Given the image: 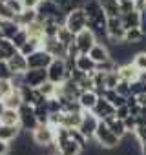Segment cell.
<instances>
[{
    "instance_id": "16",
    "label": "cell",
    "mask_w": 146,
    "mask_h": 155,
    "mask_svg": "<svg viewBox=\"0 0 146 155\" xmlns=\"http://www.w3.org/2000/svg\"><path fill=\"white\" fill-rule=\"evenodd\" d=\"M102 122H104V124H106V126H108V128H110L117 137H119V139H122V137L128 133V131H126V126H124V120H122V119H119L117 115H110V117H108V119H104Z\"/></svg>"
},
{
    "instance_id": "26",
    "label": "cell",
    "mask_w": 146,
    "mask_h": 155,
    "mask_svg": "<svg viewBox=\"0 0 146 155\" xmlns=\"http://www.w3.org/2000/svg\"><path fill=\"white\" fill-rule=\"evenodd\" d=\"M101 6H102V11L104 15L110 18V17H119L121 15V6L117 0H99Z\"/></svg>"
},
{
    "instance_id": "21",
    "label": "cell",
    "mask_w": 146,
    "mask_h": 155,
    "mask_svg": "<svg viewBox=\"0 0 146 155\" xmlns=\"http://www.w3.org/2000/svg\"><path fill=\"white\" fill-rule=\"evenodd\" d=\"M20 126H15V124H2L0 126V139L6 140V142H13L17 139V135L20 133Z\"/></svg>"
},
{
    "instance_id": "52",
    "label": "cell",
    "mask_w": 146,
    "mask_h": 155,
    "mask_svg": "<svg viewBox=\"0 0 146 155\" xmlns=\"http://www.w3.org/2000/svg\"><path fill=\"white\" fill-rule=\"evenodd\" d=\"M117 2H122V0H117Z\"/></svg>"
},
{
    "instance_id": "47",
    "label": "cell",
    "mask_w": 146,
    "mask_h": 155,
    "mask_svg": "<svg viewBox=\"0 0 146 155\" xmlns=\"http://www.w3.org/2000/svg\"><path fill=\"white\" fill-rule=\"evenodd\" d=\"M137 104H139L141 108H146V93L137 95Z\"/></svg>"
},
{
    "instance_id": "4",
    "label": "cell",
    "mask_w": 146,
    "mask_h": 155,
    "mask_svg": "<svg viewBox=\"0 0 146 155\" xmlns=\"http://www.w3.org/2000/svg\"><path fill=\"white\" fill-rule=\"evenodd\" d=\"M99 119L93 115V111H90V110H82V119H81V124H79V131L86 137V140H93V137H95V130H97V126H99Z\"/></svg>"
},
{
    "instance_id": "23",
    "label": "cell",
    "mask_w": 146,
    "mask_h": 155,
    "mask_svg": "<svg viewBox=\"0 0 146 155\" xmlns=\"http://www.w3.org/2000/svg\"><path fill=\"white\" fill-rule=\"evenodd\" d=\"M0 119H2V124L20 126V115H18V110H15V108H4L0 111Z\"/></svg>"
},
{
    "instance_id": "30",
    "label": "cell",
    "mask_w": 146,
    "mask_h": 155,
    "mask_svg": "<svg viewBox=\"0 0 146 155\" xmlns=\"http://www.w3.org/2000/svg\"><path fill=\"white\" fill-rule=\"evenodd\" d=\"M119 81H121L119 69H115V71H108L106 77H104V88H106V90H115L117 84H119Z\"/></svg>"
},
{
    "instance_id": "20",
    "label": "cell",
    "mask_w": 146,
    "mask_h": 155,
    "mask_svg": "<svg viewBox=\"0 0 146 155\" xmlns=\"http://www.w3.org/2000/svg\"><path fill=\"white\" fill-rule=\"evenodd\" d=\"M119 75H121L122 81L131 82V81L139 79V69L133 66V62H126V64H121L119 66Z\"/></svg>"
},
{
    "instance_id": "14",
    "label": "cell",
    "mask_w": 146,
    "mask_h": 155,
    "mask_svg": "<svg viewBox=\"0 0 146 155\" xmlns=\"http://www.w3.org/2000/svg\"><path fill=\"white\" fill-rule=\"evenodd\" d=\"M84 150L82 144H79L77 140H73L71 137L68 140H64L62 144H58V155H81Z\"/></svg>"
},
{
    "instance_id": "1",
    "label": "cell",
    "mask_w": 146,
    "mask_h": 155,
    "mask_svg": "<svg viewBox=\"0 0 146 155\" xmlns=\"http://www.w3.org/2000/svg\"><path fill=\"white\" fill-rule=\"evenodd\" d=\"M46 71H48V81L53 84H62L71 75L66 66V58H62V57H55L51 60V64L46 68Z\"/></svg>"
},
{
    "instance_id": "27",
    "label": "cell",
    "mask_w": 146,
    "mask_h": 155,
    "mask_svg": "<svg viewBox=\"0 0 146 155\" xmlns=\"http://www.w3.org/2000/svg\"><path fill=\"white\" fill-rule=\"evenodd\" d=\"M22 26H18L15 20H0V31H2V35L6 37V38H13V35L20 29Z\"/></svg>"
},
{
    "instance_id": "9",
    "label": "cell",
    "mask_w": 146,
    "mask_h": 155,
    "mask_svg": "<svg viewBox=\"0 0 146 155\" xmlns=\"http://www.w3.org/2000/svg\"><path fill=\"white\" fill-rule=\"evenodd\" d=\"M93 115L99 119V120H104V119H108L110 115H115V106L104 97V95H99V99H97V102H95V106H93Z\"/></svg>"
},
{
    "instance_id": "13",
    "label": "cell",
    "mask_w": 146,
    "mask_h": 155,
    "mask_svg": "<svg viewBox=\"0 0 146 155\" xmlns=\"http://www.w3.org/2000/svg\"><path fill=\"white\" fill-rule=\"evenodd\" d=\"M88 55L91 57V60H93L95 64L104 62V60H108V58L111 57V55H110L108 46H106V44H101V42H95V44L91 46V49L88 51Z\"/></svg>"
},
{
    "instance_id": "42",
    "label": "cell",
    "mask_w": 146,
    "mask_h": 155,
    "mask_svg": "<svg viewBox=\"0 0 146 155\" xmlns=\"http://www.w3.org/2000/svg\"><path fill=\"white\" fill-rule=\"evenodd\" d=\"M133 135L137 137V140L142 144V142H146V124H139L137 126V130L133 131Z\"/></svg>"
},
{
    "instance_id": "31",
    "label": "cell",
    "mask_w": 146,
    "mask_h": 155,
    "mask_svg": "<svg viewBox=\"0 0 146 155\" xmlns=\"http://www.w3.org/2000/svg\"><path fill=\"white\" fill-rule=\"evenodd\" d=\"M104 97L115 106V108H119V106H122V104H126V97L124 95H121V93H117L115 90H106L104 91Z\"/></svg>"
},
{
    "instance_id": "34",
    "label": "cell",
    "mask_w": 146,
    "mask_h": 155,
    "mask_svg": "<svg viewBox=\"0 0 146 155\" xmlns=\"http://www.w3.org/2000/svg\"><path fill=\"white\" fill-rule=\"evenodd\" d=\"M38 91L46 97V99H49V97H55V93H57V84H53V82H49V81H46L42 86H38Z\"/></svg>"
},
{
    "instance_id": "51",
    "label": "cell",
    "mask_w": 146,
    "mask_h": 155,
    "mask_svg": "<svg viewBox=\"0 0 146 155\" xmlns=\"http://www.w3.org/2000/svg\"><path fill=\"white\" fill-rule=\"evenodd\" d=\"M0 126H2V119H0Z\"/></svg>"
},
{
    "instance_id": "32",
    "label": "cell",
    "mask_w": 146,
    "mask_h": 155,
    "mask_svg": "<svg viewBox=\"0 0 146 155\" xmlns=\"http://www.w3.org/2000/svg\"><path fill=\"white\" fill-rule=\"evenodd\" d=\"M28 38H29V33H28V29L26 28H20L15 35H13V38H11V42L15 44V48L17 49H20L26 42H28Z\"/></svg>"
},
{
    "instance_id": "45",
    "label": "cell",
    "mask_w": 146,
    "mask_h": 155,
    "mask_svg": "<svg viewBox=\"0 0 146 155\" xmlns=\"http://www.w3.org/2000/svg\"><path fill=\"white\" fill-rule=\"evenodd\" d=\"M11 151V146H9V142H6V140H2L0 139V155H8Z\"/></svg>"
},
{
    "instance_id": "40",
    "label": "cell",
    "mask_w": 146,
    "mask_h": 155,
    "mask_svg": "<svg viewBox=\"0 0 146 155\" xmlns=\"http://www.w3.org/2000/svg\"><path fill=\"white\" fill-rule=\"evenodd\" d=\"M6 4L9 6V9H11L15 15H18V13H22V11H24V4H22V0H8Z\"/></svg>"
},
{
    "instance_id": "17",
    "label": "cell",
    "mask_w": 146,
    "mask_h": 155,
    "mask_svg": "<svg viewBox=\"0 0 146 155\" xmlns=\"http://www.w3.org/2000/svg\"><path fill=\"white\" fill-rule=\"evenodd\" d=\"M121 22L124 29H131V28H141V13L137 9L130 11V13H121Z\"/></svg>"
},
{
    "instance_id": "35",
    "label": "cell",
    "mask_w": 146,
    "mask_h": 155,
    "mask_svg": "<svg viewBox=\"0 0 146 155\" xmlns=\"http://www.w3.org/2000/svg\"><path fill=\"white\" fill-rule=\"evenodd\" d=\"M95 69H99V71H104V73H108V71H115V69H119V64L110 57L108 60H104V62H99L97 64V68Z\"/></svg>"
},
{
    "instance_id": "5",
    "label": "cell",
    "mask_w": 146,
    "mask_h": 155,
    "mask_svg": "<svg viewBox=\"0 0 146 155\" xmlns=\"http://www.w3.org/2000/svg\"><path fill=\"white\" fill-rule=\"evenodd\" d=\"M31 135H33V142L37 146L44 148V146L55 142V126H51V124H38L31 131Z\"/></svg>"
},
{
    "instance_id": "24",
    "label": "cell",
    "mask_w": 146,
    "mask_h": 155,
    "mask_svg": "<svg viewBox=\"0 0 146 155\" xmlns=\"http://www.w3.org/2000/svg\"><path fill=\"white\" fill-rule=\"evenodd\" d=\"M144 38H146V35L141 28H131V29H126V33H124L126 44H141Z\"/></svg>"
},
{
    "instance_id": "39",
    "label": "cell",
    "mask_w": 146,
    "mask_h": 155,
    "mask_svg": "<svg viewBox=\"0 0 146 155\" xmlns=\"http://www.w3.org/2000/svg\"><path fill=\"white\" fill-rule=\"evenodd\" d=\"M13 73L8 66V60H0V81H4V79H11Z\"/></svg>"
},
{
    "instance_id": "41",
    "label": "cell",
    "mask_w": 146,
    "mask_h": 155,
    "mask_svg": "<svg viewBox=\"0 0 146 155\" xmlns=\"http://www.w3.org/2000/svg\"><path fill=\"white\" fill-rule=\"evenodd\" d=\"M115 91L117 93H121V95H124V97H128L131 91H130V82L128 81H119V84H117V88H115Z\"/></svg>"
},
{
    "instance_id": "15",
    "label": "cell",
    "mask_w": 146,
    "mask_h": 155,
    "mask_svg": "<svg viewBox=\"0 0 146 155\" xmlns=\"http://www.w3.org/2000/svg\"><path fill=\"white\" fill-rule=\"evenodd\" d=\"M97 99H99V93L95 90H82L77 101H79V104H81L82 110H90L91 111L93 106H95V102H97Z\"/></svg>"
},
{
    "instance_id": "2",
    "label": "cell",
    "mask_w": 146,
    "mask_h": 155,
    "mask_svg": "<svg viewBox=\"0 0 146 155\" xmlns=\"http://www.w3.org/2000/svg\"><path fill=\"white\" fill-rule=\"evenodd\" d=\"M64 26H66L69 31H73L75 35L88 28V15H86V11L82 9V6H81V8H75V9L69 11V13H66Z\"/></svg>"
},
{
    "instance_id": "10",
    "label": "cell",
    "mask_w": 146,
    "mask_h": 155,
    "mask_svg": "<svg viewBox=\"0 0 146 155\" xmlns=\"http://www.w3.org/2000/svg\"><path fill=\"white\" fill-rule=\"evenodd\" d=\"M95 42H97V37H95V33L90 28H86V29H82L81 33L75 35V44L79 46L81 53H88Z\"/></svg>"
},
{
    "instance_id": "43",
    "label": "cell",
    "mask_w": 146,
    "mask_h": 155,
    "mask_svg": "<svg viewBox=\"0 0 146 155\" xmlns=\"http://www.w3.org/2000/svg\"><path fill=\"white\" fill-rule=\"evenodd\" d=\"M119 6H121V13H130V11L135 9L133 0H122V2H119Z\"/></svg>"
},
{
    "instance_id": "19",
    "label": "cell",
    "mask_w": 146,
    "mask_h": 155,
    "mask_svg": "<svg viewBox=\"0 0 146 155\" xmlns=\"http://www.w3.org/2000/svg\"><path fill=\"white\" fill-rule=\"evenodd\" d=\"M22 95H20V90L18 88H15L13 91H9L8 95H4L2 97V104H4V108H15V110H18L20 106H22Z\"/></svg>"
},
{
    "instance_id": "12",
    "label": "cell",
    "mask_w": 146,
    "mask_h": 155,
    "mask_svg": "<svg viewBox=\"0 0 146 155\" xmlns=\"http://www.w3.org/2000/svg\"><path fill=\"white\" fill-rule=\"evenodd\" d=\"M8 66L13 75H22L24 71H28V57L22 55L20 51H17L15 55H11L8 58Z\"/></svg>"
},
{
    "instance_id": "29",
    "label": "cell",
    "mask_w": 146,
    "mask_h": 155,
    "mask_svg": "<svg viewBox=\"0 0 146 155\" xmlns=\"http://www.w3.org/2000/svg\"><path fill=\"white\" fill-rule=\"evenodd\" d=\"M57 38H58V40H60V42L68 48L73 40H75V33L69 31L66 26H60V28H58V31H57Z\"/></svg>"
},
{
    "instance_id": "49",
    "label": "cell",
    "mask_w": 146,
    "mask_h": 155,
    "mask_svg": "<svg viewBox=\"0 0 146 155\" xmlns=\"http://www.w3.org/2000/svg\"><path fill=\"white\" fill-rule=\"evenodd\" d=\"M135 4H142V2H146V0H133Z\"/></svg>"
},
{
    "instance_id": "28",
    "label": "cell",
    "mask_w": 146,
    "mask_h": 155,
    "mask_svg": "<svg viewBox=\"0 0 146 155\" xmlns=\"http://www.w3.org/2000/svg\"><path fill=\"white\" fill-rule=\"evenodd\" d=\"M53 2H55L64 13H69V11H73L75 8H81L84 0H53Z\"/></svg>"
},
{
    "instance_id": "25",
    "label": "cell",
    "mask_w": 146,
    "mask_h": 155,
    "mask_svg": "<svg viewBox=\"0 0 146 155\" xmlns=\"http://www.w3.org/2000/svg\"><path fill=\"white\" fill-rule=\"evenodd\" d=\"M18 49L15 48V44L9 38H0V60H8L11 55H15Z\"/></svg>"
},
{
    "instance_id": "38",
    "label": "cell",
    "mask_w": 146,
    "mask_h": 155,
    "mask_svg": "<svg viewBox=\"0 0 146 155\" xmlns=\"http://www.w3.org/2000/svg\"><path fill=\"white\" fill-rule=\"evenodd\" d=\"M124 126H126V131H128V133H133V131L137 130V126H139L137 117H135V115H128V117L124 119Z\"/></svg>"
},
{
    "instance_id": "50",
    "label": "cell",
    "mask_w": 146,
    "mask_h": 155,
    "mask_svg": "<svg viewBox=\"0 0 146 155\" xmlns=\"http://www.w3.org/2000/svg\"><path fill=\"white\" fill-rule=\"evenodd\" d=\"M0 99H2V91H0Z\"/></svg>"
},
{
    "instance_id": "7",
    "label": "cell",
    "mask_w": 146,
    "mask_h": 155,
    "mask_svg": "<svg viewBox=\"0 0 146 155\" xmlns=\"http://www.w3.org/2000/svg\"><path fill=\"white\" fill-rule=\"evenodd\" d=\"M48 81V71L46 68H37V69H28L22 73V82L29 88H38Z\"/></svg>"
},
{
    "instance_id": "11",
    "label": "cell",
    "mask_w": 146,
    "mask_h": 155,
    "mask_svg": "<svg viewBox=\"0 0 146 155\" xmlns=\"http://www.w3.org/2000/svg\"><path fill=\"white\" fill-rule=\"evenodd\" d=\"M42 48H44L48 53H51L53 58H55V57H62V58H66V46H64L57 37H44V44H42Z\"/></svg>"
},
{
    "instance_id": "6",
    "label": "cell",
    "mask_w": 146,
    "mask_h": 155,
    "mask_svg": "<svg viewBox=\"0 0 146 155\" xmlns=\"http://www.w3.org/2000/svg\"><path fill=\"white\" fill-rule=\"evenodd\" d=\"M18 115H20V128L26 131H33L38 126L37 115H35V108L31 104L22 102V106L18 108Z\"/></svg>"
},
{
    "instance_id": "44",
    "label": "cell",
    "mask_w": 146,
    "mask_h": 155,
    "mask_svg": "<svg viewBox=\"0 0 146 155\" xmlns=\"http://www.w3.org/2000/svg\"><path fill=\"white\" fill-rule=\"evenodd\" d=\"M115 115H117L119 119H122V120H124V119H126L128 115H131V113H130V108H128L126 104H122V106L115 108Z\"/></svg>"
},
{
    "instance_id": "3",
    "label": "cell",
    "mask_w": 146,
    "mask_h": 155,
    "mask_svg": "<svg viewBox=\"0 0 146 155\" xmlns=\"http://www.w3.org/2000/svg\"><path fill=\"white\" fill-rule=\"evenodd\" d=\"M97 142H99V146H102V148H119V144H121V139L101 120L99 122V126H97V130H95V137H93Z\"/></svg>"
},
{
    "instance_id": "33",
    "label": "cell",
    "mask_w": 146,
    "mask_h": 155,
    "mask_svg": "<svg viewBox=\"0 0 146 155\" xmlns=\"http://www.w3.org/2000/svg\"><path fill=\"white\" fill-rule=\"evenodd\" d=\"M131 62H133V66H135L139 71H144V69H146V51H144V49H142V51H137V53L133 55Z\"/></svg>"
},
{
    "instance_id": "18",
    "label": "cell",
    "mask_w": 146,
    "mask_h": 155,
    "mask_svg": "<svg viewBox=\"0 0 146 155\" xmlns=\"http://www.w3.org/2000/svg\"><path fill=\"white\" fill-rule=\"evenodd\" d=\"M75 68L81 69V71H84V73H93L95 68H97V64L91 60V57H90L88 53H81V55L75 58Z\"/></svg>"
},
{
    "instance_id": "22",
    "label": "cell",
    "mask_w": 146,
    "mask_h": 155,
    "mask_svg": "<svg viewBox=\"0 0 146 155\" xmlns=\"http://www.w3.org/2000/svg\"><path fill=\"white\" fill-rule=\"evenodd\" d=\"M18 26H22V28H26L28 24H31L33 20H37V9H31V8H24V11L22 13H18V15H15V18H13Z\"/></svg>"
},
{
    "instance_id": "48",
    "label": "cell",
    "mask_w": 146,
    "mask_h": 155,
    "mask_svg": "<svg viewBox=\"0 0 146 155\" xmlns=\"http://www.w3.org/2000/svg\"><path fill=\"white\" fill-rule=\"evenodd\" d=\"M141 155H146V142L141 144Z\"/></svg>"
},
{
    "instance_id": "8",
    "label": "cell",
    "mask_w": 146,
    "mask_h": 155,
    "mask_svg": "<svg viewBox=\"0 0 146 155\" xmlns=\"http://www.w3.org/2000/svg\"><path fill=\"white\" fill-rule=\"evenodd\" d=\"M51 60H53V55L48 53L44 48H40V49L33 51V53L28 57V69H29V68H31V69H37V68H48V66L51 64Z\"/></svg>"
},
{
    "instance_id": "37",
    "label": "cell",
    "mask_w": 146,
    "mask_h": 155,
    "mask_svg": "<svg viewBox=\"0 0 146 155\" xmlns=\"http://www.w3.org/2000/svg\"><path fill=\"white\" fill-rule=\"evenodd\" d=\"M15 13L9 9V6L6 2H0V20H13Z\"/></svg>"
},
{
    "instance_id": "46",
    "label": "cell",
    "mask_w": 146,
    "mask_h": 155,
    "mask_svg": "<svg viewBox=\"0 0 146 155\" xmlns=\"http://www.w3.org/2000/svg\"><path fill=\"white\" fill-rule=\"evenodd\" d=\"M38 2H40V0H22V4H24V8H31V9H37Z\"/></svg>"
},
{
    "instance_id": "36",
    "label": "cell",
    "mask_w": 146,
    "mask_h": 155,
    "mask_svg": "<svg viewBox=\"0 0 146 155\" xmlns=\"http://www.w3.org/2000/svg\"><path fill=\"white\" fill-rule=\"evenodd\" d=\"M130 91L133 95H141V93H146V82L141 81V79H135L130 82Z\"/></svg>"
}]
</instances>
